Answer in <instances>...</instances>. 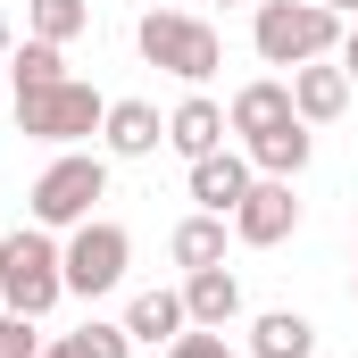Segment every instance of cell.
I'll return each instance as SVG.
<instances>
[{"label":"cell","instance_id":"9c48e42d","mask_svg":"<svg viewBox=\"0 0 358 358\" xmlns=\"http://www.w3.org/2000/svg\"><path fill=\"white\" fill-rule=\"evenodd\" d=\"M225 134H234V125H225V108H217L208 92H192V100L167 108V150H176L183 167H192V159H208V150H225Z\"/></svg>","mask_w":358,"mask_h":358},{"label":"cell","instance_id":"4fadbf2b","mask_svg":"<svg viewBox=\"0 0 358 358\" xmlns=\"http://www.w3.org/2000/svg\"><path fill=\"white\" fill-rule=\"evenodd\" d=\"M183 317L208 325V334H225V325L242 317V283H234V267H192V275H183Z\"/></svg>","mask_w":358,"mask_h":358},{"label":"cell","instance_id":"ba28073f","mask_svg":"<svg viewBox=\"0 0 358 358\" xmlns=\"http://www.w3.org/2000/svg\"><path fill=\"white\" fill-rule=\"evenodd\" d=\"M250 183H259L250 150H208V159H192V200H200L208 217H234V208L250 200Z\"/></svg>","mask_w":358,"mask_h":358},{"label":"cell","instance_id":"52a82bcc","mask_svg":"<svg viewBox=\"0 0 358 358\" xmlns=\"http://www.w3.org/2000/svg\"><path fill=\"white\" fill-rule=\"evenodd\" d=\"M292 234H300V200H292V183H283V176H259L250 200L234 208V242H242V250H275V242H292Z\"/></svg>","mask_w":358,"mask_h":358},{"label":"cell","instance_id":"44dd1931","mask_svg":"<svg viewBox=\"0 0 358 358\" xmlns=\"http://www.w3.org/2000/svg\"><path fill=\"white\" fill-rule=\"evenodd\" d=\"M0 358H42V334H34V317L0 308Z\"/></svg>","mask_w":358,"mask_h":358},{"label":"cell","instance_id":"7c38bea8","mask_svg":"<svg viewBox=\"0 0 358 358\" xmlns=\"http://www.w3.org/2000/svg\"><path fill=\"white\" fill-rule=\"evenodd\" d=\"M350 76H342V59H308V67H292V108L308 117V125H334L342 108H350Z\"/></svg>","mask_w":358,"mask_h":358},{"label":"cell","instance_id":"e0dca14e","mask_svg":"<svg viewBox=\"0 0 358 358\" xmlns=\"http://www.w3.org/2000/svg\"><path fill=\"white\" fill-rule=\"evenodd\" d=\"M317 350V325L300 317V308H267V317H250V358H308Z\"/></svg>","mask_w":358,"mask_h":358},{"label":"cell","instance_id":"83f0119b","mask_svg":"<svg viewBox=\"0 0 358 358\" xmlns=\"http://www.w3.org/2000/svg\"><path fill=\"white\" fill-rule=\"evenodd\" d=\"M350 300H358V275H350Z\"/></svg>","mask_w":358,"mask_h":358},{"label":"cell","instance_id":"3957f363","mask_svg":"<svg viewBox=\"0 0 358 358\" xmlns=\"http://www.w3.org/2000/svg\"><path fill=\"white\" fill-rule=\"evenodd\" d=\"M67 300V259H59V242L42 234V225H17V234H0V308H17V317H50Z\"/></svg>","mask_w":358,"mask_h":358},{"label":"cell","instance_id":"30bf717a","mask_svg":"<svg viewBox=\"0 0 358 358\" xmlns=\"http://www.w3.org/2000/svg\"><path fill=\"white\" fill-rule=\"evenodd\" d=\"M159 142H167V117L150 100H108V117H100V150L108 159H150Z\"/></svg>","mask_w":358,"mask_h":358},{"label":"cell","instance_id":"7a4b0ae2","mask_svg":"<svg viewBox=\"0 0 358 358\" xmlns=\"http://www.w3.org/2000/svg\"><path fill=\"white\" fill-rule=\"evenodd\" d=\"M100 200H108V150H59L25 192V217L42 234H76Z\"/></svg>","mask_w":358,"mask_h":358},{"label":"cell","instance_id":"d4e9b609","mask_svg":"<svg viewBox=\"0 0 358 358\" xmlns=\"http://www.w3.org/2000/svg\"><path fill=\"white\" fill-rule=\"evenodd\" d=\"M8 50H17V34H8V17H0V67H8Z\"/></svg>","mask_w":358,"mask_h":358},{"label":"cell","instance_id":"2e32d148","mask_svg":"<svg viewBox=\"0 0 358 358\" xmlns=\"http://www.w3.org/2000/svg\"><path fill=\"white\" fill-rule=\"evenodd\" d=\"M225 242H234V217H208V208H192L176 234H167V250H176V267H225Z\"/></svg>","mask_w":358,"mask_h":358},{"label":"cell","instance_id":"5bb4252c","mask_svg":"<svg viewBox=\"0 0 358 358\" xmlns=\"http://www.w3.org/2000/svg\"><path fill=\"white\" fill-rule=\"evenodd\" d=\"M283 117H300L283 76H259V84H242L234 100H225V125H234L242 142H250V134H267V125H283Z\"/></svg>","mask_w":358,"mask_h":358},{"label":"cell","instance_id":"8992f818","mask_svg":"<svg viewBox=\"0 0 358 358\" xmlns=\"http://www.w3.org/2000/svg\"><path fill=\"white\" fill-rule=\"evenodd\" d=\"M59 259H67V292H76V300H100V292H117L125 267H134V234L108 225V217H84V225L59 242Z\"/></svg>","mask_w":358,"mask_h":358},{"label":"cell","instance_id":"6da1fadb","mask_svg":"<svg viewBox=\"0 0 358 358\" xmlns=\"http://www.w3.org/2000/svg\"><path fill=\"white\" fill-rule=\"evenodd\" d=\"M342 17L325 0H259L250 8V42L267 67H308V59H342Z\"/></svg>","mask_w":358,"mask_h":358},{"label":"cell","instance_id":"5b68a950","mask_svg":"<svg viewBox=\"0 0 358 358\" xmlns=\"http://www.w3.org/2000/svg\"><path fill=\"white\" fill-rule=\"evenodd\" d=\"M100 117H108V100L92 84H50V92H17V134H34V142H50V150H76L100 134Z\"/></svg>","mask_w":358,"mask_h":358},{"label":"cell","instance_id":"603a6c76","mask_svg":"<svg viewBox=\"0 0 358 358\" xmlns=\"http://www.w3.org/2000/svg\"><path fill=\"white\" fill-rule=\"evenodd\" d=\"M342 76H350V84H358V25H350V34H342Z\"/></svg>","mask_w":358,"mask_h":358},{"label":"cell","instance_id":"277c9868","mask_svg":"<svg viewBox=\"0 0 358 358\" xmlns=\"http://www.w3.org/2000/svg\"><path fill=\"white\" fill-rule=\"evenodd\" d=\"M134 42H142V59H150L159 76H176V84H192V92L225 67L217 25H208V17H192V8H150V17L134 25Z\"/></svg>","mask_w":358,"mask_h":358},{"label":"cell","instance_id":"7402d4cb","mask_svg":"<svg viewBox=\"0 0 358 358\" xmlns=\"http://www.w3.org/2000/svg\"><path fill=\"white\" fill-rule=\"evenodd\" d=\"M167 358H234V350H225V334H208V325H183L176 342H167Z\"/></svg>","mask_w":358,"mask_h":358},{"label":"cell","instance_id":"8fae6325","mask_svg":"<svg viewBox=\"0 0 358 358\" xmlns=\"http://www.w3.org/2000/svg\"><path fill=\"white\" fill-rule=\"evenodd\" d=\"M242 150H250L259 176H283V183H292L308 159H317V125H308V117H283V125H267V134H250Z\"/></svg>","mask_w":358,"mask_h":358},{"label":"cell","instance_id":"484cf974","mask_svg":"<svg viewBox=\"0 0 358 358\" xmlns=\"http://www.w3.org/2000/svg\"><path fill=\"white\" fill-rule=\"evenodd\" d=\"M42 358H67V350H59V342H42Z\"/></svg>","mask_w":358,"mask_h":358},{"label":"cell","instance_id":"d6986e66","mask_svg":"<svg viewBox=\"0 0 358 358\" xmlns=\"http://www.w3.org/2000/svg\"><path fill=\"white\" fill-rule=\"evenodd\" d=\"M25 34L67 50L76 34H92V0H25Z\"/></svg>","mask_w":358,"mask_h":358},{"label":"cell","instance_id":"cb8c5ba5","mask_svg":"<svg viewBox=\"0 0 358 358\" xmlns=\"http://www.w3.org/2000/svg\"><path fill=\"white\" fill-rule=\"evenodd\" d=\"M325 8H334V17H342V25H358V0H325Z\"/></svg>","mask_w":358,"mask_h":358},{"label":"cell","instance_id":"ffe728a7","mask_svg":"<svg viewBox=\"0 0 358 358\" xmlns=\"http://www.w3.org/2000/svg\"><path fill=\"white\" fill-rule=\"evenodd\" d=\"M59 350H67V358H134V334L108 325V317H84L76 334H59Z\"/></svg>","mask_w":358,"mask_h":358},{"label":"cell","instance_id":"9a60e30c","mask_svg":"<svg viewBox=\"0 0 358 358\" xmlns=\"http://www.w3.org/2000/svg\"><path fill=\"white\" fill-rule=\"evenodd\" d=\"M183 325H192V317H183V292H167V283L134 292V308H125V334H134V342H150V350H167Z\"/></svg>","mask_w":358,"mask_h":358},{"label":"cell","instance_id":"ac0fdd59","mask_svg":"<svg viewBox=\"0 0 358 358\" xmlns=\"http://www.w3.org/2000/svg\"><path fill=\"white\" fill-rule=\"evenodd\" d=\"M8 84H17V92H50V84H67V50L25 34V42L8 50Z\"/></svg>","mask_w":358,"mask_h":358},{"label":"cell","instance_id":"4316f807","mask_svg":"<svg viewBox=\"0 0 358 358\" xmlns=\"http://www.w3.org/2000/svg\"><path fill=\"white\" fill-rule=\"evenodd\" d=\"M225 8H242V0H225ZM250 8H259V0H250Z\"/></svg>","mask_w":358,"mask_h":358}]
</instances>
